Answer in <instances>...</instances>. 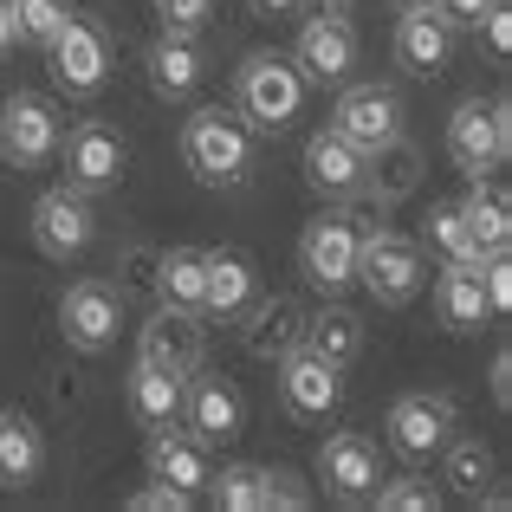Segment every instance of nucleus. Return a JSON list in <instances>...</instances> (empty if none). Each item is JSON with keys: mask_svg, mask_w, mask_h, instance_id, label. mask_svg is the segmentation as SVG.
I'll return each mask as SVG.
<instances>
[{"mask_svg": "<svg viewBox=\"0 0 512 512\" xmlns=\"http://www.w3.org/2000/svg\"><path fill=\"white\" fill-rule=\"evenodd\" d=\"M331 130L350 137L363 156H370L376 143H389L402 130V98L389 85H344L338 104H331Z\"/></svg>", "mask_w": 512, "mask_h": 512, "instance_id": "nucleus-12", "label": "nucleus"}, {"mask_svg": "<svg viewBox=\"0 0 512 512\" xmlns=\"http://www.w3.org/2000/svg\"><path fill=\"white\" fill-rule=\"evenodd\" d=\"M422 150H415L409 137H389V143H376L370 156H363V195L370 201H383V208H396V201H409L415 188H422Z\"/></svg>", "mask_w": 512, "mask_h": 512, "instance_id": "nucleus-18", "label": "nucleus"}, {"mask_svg": "<svg viewBox=\"0 0 512 512\" xmlns=\"http://www.w3.org/2000/svg\"><path fill=\"white\" fill-rule=\"evenodd\" d=\"M150 480H169V487H182V493H201L208 487V448H201L195 435H175V428H150Z\"/></svg>", "mask_w": 512, "mask_h": 512, "instance_id": "nucleus-25", "label": "nucleus"}, {"mask_svg": "<svg viewBox=\"0 0 512 512\" xmlns=\"http://www.w3.org/2000/svg\"><path fill=\"white\" fill-rule=\"evenodd\" d=\"M299 273H305V286H318L325 299L357 279V221H350V208H325L318 221H305Z\"/></svg>", "mask_w": 512, "mask_h": 512, "instance_id": "nucleus-5", "label": "nucleus"}, {"mask_svg": "<svg viewBox=\"0 0 512 512\" xmlns=\"http://www.w3.org/2000/svg\"><path fill=\"white\" fill-rule=\"evenodd\" d=\"M441 454H448V461H441V480H448V493L454 500H474L480 506V493L493 487V448L480 435H461V441H441Z\"/></svg>", "mask_w": 512, "mask_h": 512, "instance_id": "nucleus-30", "label": "nucleus"}, {"mask_svg": "<svg viewBox=\"0 0 512 512\" xmlns=\"http://www.w3.org/2000/svg\"><path fill=\"white\" fill-rule=\"evenodd\" d=\"M428 7L441 13L448 26H480V13H487V0H428Z\"/></svg>", "mask_w": 512, "mask_h": 512, "instance_id": "nucleus-41", "label": "nucleus"}, {"mask_svg": "<svg viewBox=\"0 0 512 512\" xmlns=\"http://www.w3.org/2000/svg\"><path fill=\"white\" fill-rule=\"evenodd\" d=\"M39 467H46V435H39V422L20 415V409H0V487L7 493L33 487Z\"/></svg>", "mask_w": 512, "mask_h": 512, "instance_id": "nucleus-23", "label": "nucleus"}, {"mask_svg": "<svg viewBox=\"0 0 512 512\" xmlns=\"http://www.w3.org/2000/svg\"><path fill=\"white\" fill-rule=\"evenodd\" d=\"M65 20H72V7H65V0H13V26H20L26 46H46Z\"/></svg>", "mask_w": 512, "mask_h": 512, "instance_id": "nucleus-35", "label": "nucleus"}, {"mask_svg": "<svg viewBox=\"0 0 512 512\" xmlns=\"http://www.w3.org/2000/svg\"><path fill=\"white\" fill-rule=\"evenodd\" d=\"M182 163L195 169V182L234 188L240 175H247V163H253L247 124H240V117H227V111H195L182 124Z\"/></svg>", "mask_w": 512, "mask_h": 512, "instance_id": "nucleus-3", "label": "nucleus"}, {"mask_svg": "<svg viewBox=\"0 0 512 512\" xmlns=\"http://www.w3.org/2000/svg\"><path fill=\"white\" fill-rule=\"evenodd\" d=\"M480 33H487L493 59H506V52H512V7H506V0H487V13H480Z\"/></svg>", "mask_w": 512, "mask_h": 512, "instance_id": "nucleus-40", "label": "nucleus"}, {"mask_svg": "<svg viewBox=\"0 0 512 512\" xmlns=\"http://www.w3.org/2000/svg\"><path fill=\"white\" fill-rule=\"evenodd\" d=\"M383 428H389V448H396L402 461H428V454H441V441L454 435V402L448 396H396Z\"/></svg>", "mask_w": 512, "mask_h": 512, "instance_id": "nucleus-13", "label": "nucleus"}, {"mask_svg": "<svg viewBox=\"0 0 512 512\" xmlns=\"http://www.w3.org/2000/svg\"><path fill=\"white\" fill-rule=\"evenodd\" d=\"M487 389H493V402H500V409H512V350H493Z\"/></svg>", "mask_w": 512, "mask_h": 512, "instance_id": "nucleus-42", "label": "nucleus"}, {"mask_svg": "<svg viewBox=\"0 0 512 512\" xmlns=\"http://www.w3.org/2000/svg\"><path fill=\"white\" fill-rule=\"evenodd\" d=\"M143 65H150V91H156V98H169V104L188 98V91L208 78V52H201L195 33H163Z\"/></svg>", "mask_w": 512, "mask_h": 512, "instance_id": "nucleus-21", "label": "nucleus"}, {"mask_svg": "<svg viewBox=\"0 0 512 512\" xmlns=\"http://www.w3.org/2000/svg\"><path fill=\"white\" fill-rule=\"evenodd\" d=\"M305 182H312L318 195H338V201H350V195L363 188V150L325 124L312 143H305Z\"/></svg>", "mask_w": 512, "mask_h": 512, "instance_id": "nucleus-20", "label": "nucleus"}, {"mask_svg": "<svg viewBox=\"0 0 512 512\" xmlns=\"http://www.w3.org/2000/svg\"><path fill=\"white\" fill-rule=\"evenodd\" d=\"M234 104H240V117H247L253 130H266V137L286 130L292 117H299V104H305L299 65L279 59V52H247L240 72H234Z\"/></svg>", "mask_w": 512, "mask_h": 512, "instance_id": "nucleus-1", "label": "nucleus"}, {"mask_svg": "<svg viewBox=\"0 0 512 512\" xmlns=\"http://www.w3.org/2000/svg\"><path fill=\"white\" fill-rule=\"evenodd\" d=\"M208 506L214 512H266V467L240 461V467H221V474H208Z\"/></svg>", "mask_w": 512, "mask_h": 512, "instance_id": "nucleus-32", "label": "nucleus"}, {"mask_svg": "<svg viewBox=\"0 0 512 512\" xmlns=\"http://www.w3.org/2000/svg\"><path fill=\"white\" fill-rule=\"evenodd\" d=\"M318 480H325V493L331 500H344V506H357V500H370L376 493V480H383V461H376V441H363V435H331L325 448H318Z\"/></svg>", "mask_w": 512, "mask_h": 512, "instance_id": "nucleus-15", "label": "nucleus"}, {"mask_svg": "<svg viewBox=\"0 0 512 512\" xmlns=\"http://www.w3.org/2000/svg\"><path fill=\"white\" fill-rule=\"evenodd\" d=\"M292 65H299L305 85H338L357 65V26L344 13H305L299 39H292Z\"/></svg>", "mask_w": 512, "mask_h": 512, "instance_id": "nucleus-11", "label": "nucleus"}, {"mask_svg": "<svg viewBox=\"0 0 512 512\" xmlns=\"http://www.w3.org/2000/svg\"><path fill=\"white\" fill-rule=\"evenodd\" d=\"M448 46H454V26L441 20L435 7H402V20H396V59H402V72L435 78L441 65H448Z\"/></svg>", "mask_w": 512, "mask_h": 512, "instance_id": "nucleus-19", "label": "nucleus"}, {"mask_svg": "<svg viewBox=\"0 0 512 512\" xmlns=\"http://www.w3.org/2000/svg\"><path fill=\"white\" fill-rule=\"evenodd\" d=\"M396 7H428V0H396Z\"/></svg>", "mask_w": 512, "mask_h": 512, "instance_id": "nucleus-46", "label": "nucleus"}, {"mask_svg": "<svg viewBox=\"0 0 512 512\" xmlns=\"http://www.w3.org/2000/svg\"><path fill=\"white\" fill-rule=\"evenodd\" d=\"M124 506H130V512H188V506H195V493L169 487V480H150V487H137Z\"/></svg>", "mask_w": 512, "mask_h": 512, "instance_id": "nucleus-38", "label": "nucleus"}, {"mask_svg": "<svg viewBox=\"0 0 512 512\" xmlns=\"http://www.w3.org/2000/svg\"><path fill=\"white\" fill-rule=\"evenodd\" d=\"M124 402L143 428H169L175 409H182V376H169V370H156V363L137 357V370L124 376Z\"/></svg>", "mask_w": 512, "mask_h": 512, "instance_id": "nucleus-28", "label": "nucleus"}, {"mask_svg": "<svg viewBox=\"0 0 512 512\" xmlns=\"http://www.w3.org/2000/svg\"><path fill=\"white\" fill-rule=\"evenodd\" d=\"M188 422V435L201 441V448H221V441H234L240 428H247V402H240V389L227 383V376H208L195 363V370L182 376V409H175Z\"/></svg>", "mask_w": 512, "mask_h": 512, "instance_id": "nucleus-7", "label": "nucleus"}, {"mask_svg": "<svg viewBox=\"0 0 512 512\" xmlns=\"http://www.w3.org/2000/svg\"><path fill=\"white\" fill-rule=\"evenodd\" d=\"M156 260H163V247H143V240H130L124 253H117V292H156Z\"/></svg>", "mask_w": 512, "mask_h": 512, "instance_id": "nucleus-36", "label": "nucleus"}, {"mask_svg": "<svg viewBox=\"0 0 512 512\" xmlns=\"http://www.w3.org/2000/svg\"><path fill=\"white\" fill-rule=\"evenodd\" d=\"M448 156L461 175H487L493 163L512 156V104L506 98H467L461 111L448 117Z\"/></svg>", "mask_w": 512, "mask_h": 512, "instance_id": "nucleus-4", "label": "nucleus"}, {"mask_svg": "<svg viewBox=\"0 0 512 512\" xmlns=\"http://www.w3.org/2000/svg\"><path fill=\"white\" fill-rule=\"evenodd\" d=\"M305 13H350V0H299Z\"/></svg>", "mask_w": 512, "mask_h": 512, "instance_id": "nucleus-45", "label": "nucleus"}, {"mask_svg": "<svg viewBox=\"0 0 512 512\" xmlns=\"http://www.w3.org/2000/svg\"><path fill=\"white\" fill-rule=\"evenodd\" d=\"M201 286H208V247H163V260H156V305L201 318Z\"/></svg>", "mask_w": 512, "mask_h": 512, "instance_id": "nucleus-27", "label": "nucleus"}, {"mask_svg": "<svg viewBox=\"0 0 512 512\" xmlns=\"http://www.w3.org/2000/svg\"><path fill=\"white\" fill-rule=\"evenodd\" d=\"M383 512H435L441 506V487H428L422 474H402V480H376V493H370Z\"/></svg>", "mask_w": 512, "mask_h": 512, "instance_id": "nucleus-34", "label": "nucleus"}, {"mask_svg": "<svg viewBox=\"0 0 512 512\" xmlns=\"http://www.w3.org/2000/svg\"><path fill=\"white\" fill-rule=\"evenodd\" d=\"M253 13H266V20H286V13H299V0H247Z\"/></svg>", "mask_w": 512, "mask_h": 512, "instance_id": "nucleus-44", "label": "nucleus"}, {"mask_svg": "<svg viewBox=\"0 0 512 512\" xmlns=\"http://www.w3.org/2000/svg\"><path fill=\"white\" fill-rule=\"evenodd\" d=\"M467 201H461V214H467V227H474V240L480 247H506L512 240V195L493 175H467Z\"/></svg>", "mask_w": 512, "mask_h": 512, "instance_id": "nucleus-31", "label": "nucleus"}, {"mask_svg": "<svg viewBox=\"0 0 512 512\" xmlns=\"http://www.w3.org/2000/svg\"><path fill=\"white\" fill-rule=\"evenodd\" d=\"M156 20L163 33H201L214 20V0H156Z\"/></svg>", "mask_w": 512, "mask_h": 512, "instance_id": "nucleus-37", "label": "nucleus"}, {"mask_svg": "<svg viewBox=\"0 0 512 512\" xmlns=\"http://www.w3.org/2000/svg\"><path fill=\"white\" fill-rule=\"evenodd\" d=\"M338 370H331L325 357H312L305 344H292L286 357H279V402H286V415H299V422H325L331 409H338Z\"/></svg>", "mask_w": 512, "mask_h": 512, "instance_id": "nucleus-14", "label": "nucleus"}, {"mask_svg": "<svg viewBox=\"0 0 512 512\" xmlns=\"http://www.w3.org/2000/svg\"><path fill=\"white\" fill-rule=\"evenodd\" d=\"M428 240H435L441 253H448L454 266H480V240H474V227H467V214H461V201H435L428 208Z\"/></svg>", "mask_w": 512, "mask_h": 512, "instance_id": "nucleus-33", "label": "nucleus"}, {"mask_svg": "<svg viewBox=\"0 0 512 512\" xmlns=\"http://www.w3.org/2000/svg\"><path fill=\"white\" fill-rule=\"evenodd\" d=\"M357 279L376 305H409L415 292L428 286V266H422V247L409 234H389V227H363L357 234Z\"/></svg>", "mask_w": 512, "mask_h": 512, "instance_id": "nucleus-2", "label": "nucleus"}, {"mask_svg": "<svg viewBox=\"0 0 512 512\" xmlns=\"http://www.w3.org/2000/svg\"><path fill=\"white\" fill-rule=\"evenodd\" d=\"M20 46V26H13V0H0V59Z\"/></svg>", "mask_w": 512, "mask_h": 512, "instance_id": "nucleus-43", "label": "nucleus"}, {"mask_svg": "<svg viewBox=\"0 0 512 512\" xmlns=\"http://www.w3.org/2000/svg\"><path fill=\"white\" fill-rule=\"evenodd\" d=\"M312 357H325L331 370H344V363L363 357V318L350 312V305H318V312H305V338H299Z\"/></svg>", "mask_w": 512, "mask_h": 512, "instance_id": "nucleus-26", "label": "nucleus"}, {"mask_svg": "<svg viewBox=\"0 0 512 512\" xmlns=\"http://www.w3.org/2000/svg\"><path fill=\"white\" fill-rule=\"evenodd\" d=\"M46 72H52V85H59V91L91 98V91L111 78V39H104V26L72 13V20L46 39Z\"/></svg>", "mask_w": 512, "mask_h": 512, "instance_id": "nucleus-6", "label": "nucleus"}, {"mask_svg": "<svg viewBox=\"0 0 512 512\" xmlns=\"http://www.w3.org/2000/svg\"><path fill=\"white\" fill-rule=\"evenodd\" d=\"M137 357L156 363V370H169V376H188L201 363V318L175 312V305H156L143 338H137Z\"/></svg>", "mask_w": 512, "mask_h": 512, "instance_id": "nucleus-17", "label": "nucleus"}, {"mask_svg": "<svg viewBox=\"0 0 512 512\" xmlns=\"http://www.w3.org/2000/svg\"><path fill=\"white\" fill-rule=\"evenodd\" d=\"M0 156H7L13 169H39L59 156V111H52L46 98H33V91H13L7 104H0Z\"/></svg>", "mask_w": 512, "mask_h": 512, "instance_id": "nucleus-10", "label": "nucleus"}, {"mask_svg": "<svg viewBox=\"0 0 512 512\" xmlns=\"http://www.w3.org/2000/svg\"><path fill=\"white\" fill-rule=\"evenodd\" d=\"M91 234H98V214H91V195L85 188H46V195L33 201V247L46 253V260H78V253L91 247Z\"/></svg>", "mask_w": 512, "mask_h": 512, "instance_id": "nucleus-8", "label": "nucleus"}, {"mask_svg": "<svg viewBox=\"0 0 512 512\" xmlns=\"http://www.w3.org/2000/svg\"><path fill=\"white\" fill-rule=\"evenodd\" d=\"M59 331L72 350H111L124 331V292L104 286V279H78L59 299Z\"/></svg>", "mask_w": 512, "mask_h": 512, "instance_id": "nucleus-9", "label": "nucleus"}, {"mask_svg": "<svg viewBox=\"0 0 512 512\" xmlns=\"http://www.w3.org/2000/svg\"><path fill=\"white\" fill-rule=\"evenodd\" d=\"M312 506V493L299 487V474H286V467H266V512H299Z\"/></svg>", "mask_w": 512, "mask_h": 512, "instance_id": "nucleus-39", "label": "nucleus"}, {"mask_svg": "<svg viewBox=\"0 0 512 512\" xmlns=\"http://www.w3.org/2000/svg\"><path fill=\"white\" fill-rule=\"evenodd\" d=\"M435 312H441V325L448 331H480L487 325V292H480V266H454L448 260V273L435 279Z\"/></svg>", "mask_w": 512, "mask_h": 512, "instance_id": "nucleus-29", "label": "nucleus"}, {"mask_svg": "<svg viewBox=\"0 0 512 512\" xmlns=\"http://www.w3.org/2000/svg\"><path fill=\"white\" fill-rule=\"evenodd\" d=\"M299 338H305V305L286 299V292L260 299V305L247 312V325H240V344H247L253 357H286Z\"/></svg>", "mask_w": 512, "mask_h": 512, "instance_id": "nucleus-24", "label": "nucleus"}, {"mask_svg": "<svg viewBox=\"0 0 512 512\" xmlns=\"http://www.w3.org/2000/svg\"><path fill=\"white\" fill-rule=\"evenodd\" d=\"M253 292H260V273H253L247 253L214 247L208 253V286H201V318H234V312H247Z\"/></svg>", "mask_w": 512, "mask_h": 512, "instance_id": "nucleus-22", "label": "nucleus"}, {"mask_svg": "<svg viewBox=\"0 0 512 512\" xmlns=\"http://www.w3.org/2000/svg\"><path fill=\"white\" fill-rule=\"evenodd\" d=\"M117 175H124V137L111 124H78L65 137V182L72 188L98 195V188H117Z\"/></svg>", "mask_w": 512, "mask_h": 512, "instance_id": "nucleus-16", "label": "nucleus"}]
</instances>
